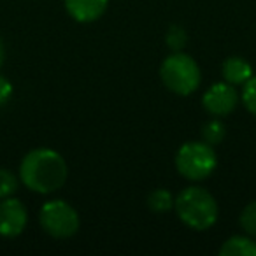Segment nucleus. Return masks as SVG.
<instances>
[{
  "label": "nucleus",
  "mask_w": 256,
  "mask_h": 256,
  "mask_svg": "<svg viewBox=\"0 0 256 256\" xmlns=\"http://www.w3.org/2000/svg\"><path fill=\"white\" fill-rule=\"evenodd\" d=\"M20 186V179L8 168H0V200L12 196Z\"/></svg>",
  "instance_id": "2eb2a0df"
},
{
  "label": "nucleus",
  "mask_w": 256,
  "mask_h": 256,
  "mask_svg": "<svg viewBox=\"0 0 256 256\" xmlns=\"http://www.w3.org/2000/svg\"><path fill=\"white\" fill-rule=\"evenodd\" d=\"M165 40H167V46L170 48L172 51H182L188 42V34L182 26L179 25H172L170 28L167 30V36H165Z\"/></svg>",
  "instance_id": "4468645a"
},
{
  "label": "nucleus",
  "mask_w": 256,
  "mask_h": 256,
  "mask_svg": "<svg viewBox=\"0 0 256 256\" xmlns=\"http://www.w3.org/2000/svg\"><path fill=\"white\" fill-rule=\"evenodd\" d=\"M26 223H28V212L22 200L12 196L0 200V235L2 237H18L26 228Z\"/></svg>",
  "instance_id": "0eeeda50"
},
{
  "label": "nucleus",
  "mask_w": 256,
  "mask_h": 256,
  "mask_svg": "<svg viewBox=\"0 0 256 256\" xmlns=\"http://www.w3.org/2000/svg\"><path fill=\"white\" fill-rule=\"evenodd\" d=\"M224 136H226V126L220 118H212L210 121H207L202 128V137L207 144L216 146V144L223 142Z\"/></svg>",
  "instance_id": "f8f14e48"
},
{
  "label": "nucleus",
  "mask_w": 256,
  "mask_h": 256,
  "mask_svg": "<svg viewBox=\"0 0 256 256\" xmlns=\"http://www.w3.org/2000/svg\"><path fill=\"white\" fill-rule=\"evenodd\" d=\"M178 218L192 230H209L218 221V204L207 190L200 186L184 188L174 202Z\"/></svg>",
  "instance_id": "f03ea898"
},
{
  "label": "nucleus",
  "mask_w": 256,
  "mask_h": 256,
  "mask_svg": "<svg viewBox=\"0 0 256 256\" xmlns=\"http://www.w3.org/2000/svg\"><path fill=\"white\" fill-rule=\"evenodd\" d=\"M238 104V92L234 84L223 81L212 84L202 96V106L210 116L223 118L234 112Z\"/></svg>",
  "instance_id": "423d86ee"
},
{
  "label": "nucleus",
  "mask_w": 256,
  "mask_h": 256,
  "mask_svg": "<svg viewBox=\"0 0 256 256\" xmlns=\"http://www.w3.org/2000/svg\"><path fill=\"white\" fill-rule=\"evenodd\" d=\"M12 96V84L9 79H6L4 76H0V106L6 104Z\"/></svg>",
  "instance_id": "f3484780"
},
{
  "label": "nucleus",
  "mask_w": 256,
  "mask_h": 256,
  "mask_svg": "<svg viewBox=\"0 0 256 256\" xmlns=\"http://www.w3.org/2000/svg\"><path fill=\"white\" fill-rule=\"evenodd\" d=\"M39 223L54 238H70L79 230V214L65 200H50L40 207Z\"/></svg>",
  "instance_id": "39448f33"
},
{
  "label": "nucleus",
  "mask_w": 256,
  "mask_h": 256,
  "mask_svg": "<svg viewBox=\"0 0 256 256\" xmlns=\"http://www.w3.org/2000/svg\"><path fill=\"white\" fill-rule=\"evenodd\" d=\"M221 256H256V242L251 237L234 235L220 248Z\"/></svg>",
  "instance_id": "9d476101"
},
{
  "label": "nucleus",
  "mask_w": 256,
  "mask_h": 256,
  "mask_svg": "<svg viewBox=\"0 0 256 256\" xmlns=\"http://www.w3.org/2000/svg\"><path fill=\"white\" fill-rule=\"evenodd\" d=\"M20 181L36 193H53L67 181V164L60 153L39 148L25 154L20 165Z\"/></svg>",
  "instance_id": "f257e3e1"
},
{
  "label": "nucleus",
  "mask_w": 256,
  "mask_h": 256,
  "mask_svg": "<svg viewBox=\"0 0 256 256\" xmlns=\"http://www.w3.org/2000/svg\"><path fill=\"white\" fill-rule=\"evenodd\" d=\"M109 0H65L68 16L79 23H93L106 12Z\"/></svg>",
  "instance_id": "6e6552de"
},
{
  "label": "nucleus",
  "mask_w": 256,
  "mask_h": 256,
  "mask_svg": "<svg viewBox=\"0 0 256 256\" xmlns=\"http://www.w3.org/2000/svg\"><path fill=\"white\" fill-rule=\"evenodd\" d=\"M240 100H242V104H244L246 109L256 116V76H252V78L244 84Z\"/></svg>",
  "instance_id": "dca6fc26"
},
{
  "label": "nucleus",
  "mask_w": 256,
  "mask_h": 256,
  "mask_svg": "<svg viewBox=\"0 0 256 256\" xmlns=\"http://www.w3.org/2000/svg\"><path fill=\"white\" fill-rule=\"evenodd\" d=\"M174 202H176V198L172 196V193L164 188L154 190V192H151L150 196H148V207L156 214L168 212V210L174 207Z\"/></svg>",
  "instance_id": "9b49d317"
},
{
  "label": "nucleus",
  "mask_w": 256,
  "mask_h": 256,
  "mask_svg": "<svg viewBox=\"0 0 256 256\" xmlns=\"http://www.w3.org/2000/svg\"><path fill=\"white\" fill-rule=\"evenodd\" d=\"M242 230L249 235V237H256V200L249 202L248 206L242 209L240 218H238Z\"/></svg>",
  "instance_id": "ddd939ff"
},
{
  "label": "nucleus",
  "mask_w": 256,
  "mask_h": 256,
  "mask_svg": "<svg viewBox=\"0 0 256 256\" xmlns=\"http://www.w3.org/2000/svg\"><path fill=\"white\" fill-rule=\"evenodd\" d=\"M221 72H223L224 81L230 82V84H234V86H244L246 82L254 76L252 74V67L249 65V62L240 56L226 58Z\"/></svg>",
  "instance_id": "1a4fd4ad"
},
{
  "label": "nucleus",
  "mask_w": 256,
  "mask_h": 256,
  "mask_svg": "<svg viewBox=\"0 0 256 256\" xmlns=\"http://www.w3.org/2000/svg\"><path fill=\"white\" fill-rule=\"evenodd\" d=\"M218 165V156L214 146L204 142H186L179 148L176 154V168L182 178L190 181H202L209 178Z\"/></svg>",
  "instance_id": "20e7f679"
},
{
  "label": "nucleus",
  "mask_w": 256,
  "mask_h": 256,
  "mask_svg": "<svg viewBox=\"0 0 256 256\" xmlns=\"http://www.w3.org/2000/svg\"><path fill=\"white\" fill-rule=\"evenodd\" d=\"M4 58H6L4 42H2V39H0V67H2V64H4Z\"/></svg>",
  "instance_id": "a211bd4d"
},
{
  "label": "nucleus",
  "mask_w": 256,
  "mask_h": 256,
  "mask_svg": "<svg viewBox=\"0 0 256 256\" xmlns=\"http://www.w3.org/2000/svg\"><path fill=\"white\" fill-rule=\"evenodd\" d=\"M160 78L172 93L182 96L192 95L202 81L198 64L182 51H174L165 58L160 67Z\"/></svg>",
  "instance_id": "7ed1b4c3"
}]
</instances>
